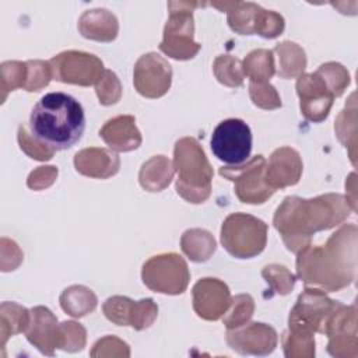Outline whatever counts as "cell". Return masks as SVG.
<instances>
[{"label": "cell", "instance_id": "cell-1", "mask_svg": "<svg viewBox=\"0 0 358 358\" xmlns=\"http://www.w3.org/2000/svg\"><path fill=\"white\" fill-rule=\"evenodd\" d=\"M348 214V203L341 194H324L310 200L288 196L277 208L273 224L287 249L299 252L309 245L310 235L338 225Z\"/></svg>", "mask_w": 358, "mask_h": 358}, {"label": "cell", "instance_id": "cell-2", "mask_svg": "<svg viewBox=\"0 0 358 358\" xmlns=\"http://www.w3.org/2000/svg\"><path fill=\"white\" fill-rule=\"evenodd\" d=\"M357 266V227L344 225L324 246L299 250L298 277L305 284H316L327 291H338L354 281Z\"/></svg>", "mask_w": 358, "mask_h": 358}, {"label": "cell", "instance_id": "cell-3", "mask_svg": "<svg viewBox=\"0 0 358 358\" xmlns=\"http://www.w3.org/2000/svg\"><path fill=\"white\" fill-rule=\"evenodd\" d=\"M84 129V109L66 92L45 94L29 115L31 136L53 151L73 147L81 138Z\"/></svg>", "mask_w": 358, "mask_h": 358}, {"label": "cell", "instance_id": "cell-4", "mask_svg": "<svg viewBox=\"0 0 358 358\" xmlns=\"http://www.w3.org/2000/svg\"><path fill=\"white\" fill-rule=\"evenodd\" d=\"M173 155L178 194L190 203L207 200L211 192L213 168L203 148L193 137H183L176 141Z\"/></svg>", "mask_w": 358, "mask_h": 358}, {"label": "cell", "instance_id": "cell-5", "mask_svg": "<svg viewBox=\"0 0 358 358\" xmlns=\"http://www.w3.org/2000/svg\"><path fill=\"white\" fill-rule=\"evenodd\" d=\"M221 242L234 257L250 259L263 252L267 242V225L249 214H231L222 222Z\"/></svg>", "mask_w": 358, "mask_h": 358}, {"label": "cell", "instance_id": "cell-6", "mask_svg": "<svg viewBox=\"0 0 358 358\" xmlns=\"http://www.w3.org/2000/svg\"><path fill=\"white\" fill-rule=\"evenodd\" d=\"M178 10L171 8V17L164 29V39L159 49L176 60H187L194 57L200 50V45L193 41V14L192 10L197 3H173Z\"/></svg>", "mask_w": 358, "mask_h": 358}, {"label": "cell", "instance_id": "cell-7", "mask_svg": "<svg viewBox=\"0 0 358 358\" xmlns=\"http://www.w3.org/2000/svg\"><path fill=\"white\" fill-rule=\"evenodd\" d=\"M143 282L152 291L169 295L185 292L189 284L186 262L176 253L152 256L143 266Z\"/></svg>", "mask_w": 358, "mask_h": 358}, {"label": "cell", "instance_id": "cell-8", "mask_svg": "<svg viewBox=\"0 0 358 358\" xmlns=\"http://www.w3.org/2000/svg\"><path fill=\"white\" fill-rule=\"evenodd\" d=\"M338 302L329 299L319 289H305L289 313L288 333L299 337H313L322 329Z\"/></svg>", "mask_w": 358, "mask_h": 358}, {"label": "cell", "instance_id": "cell-9", "mask_svg": "<svg viewBox=\"0 0 358 358\" xmlns=\"http://www.w3.org/2000/svg\"><path fill=\"white\" fill-rule=\"evenodd\" d=\"M210 147L214 157L224 164H243L252 152L250 127L242 119H225L213 130Z\"/></svg>", "mask_w": 358, "mask_h": 358}, {"label": "cell", "instance_id": "cell-10", "mask_svg": "<svg viewBox=\"0 0 358 358\" xmlns=\"http://www.w3.org/2000/svg\"><path fill=\"white\" fill-rule=\"evenodd\" d=\"M264 157L256 155L243 164L220 168V175L235 183V194L242 203L262 204L274 193L264 180Z\"/></svg>", "mask_w": 358, "mask_h": 358}, {"label": "cell", "instance_id": "cell-11", "mask_svg": "<svg viewBox=\"0 0 358 358\" xmlns=\"http://www.w3.org/2000/svg\"><path fill=\"white\" fill-rule=\"evenodd\" d=\"M49 63L55 80L83 87L96 84L105 73L103 63L96 56L85 52H63Z\"/></svg>", "mask_w": 358, "mask_h": 358}, {"label": "cell", "instance_id": "cell-12", "mask_svg": "<svg viewBox=\"0 0 358 358\" xmlns=\"http://www.w3.org/2000/svg\"><path fill=\"white\" fill-rule=\"evenodd\" d=\"M296 92L301 113L308 120L317 123L327 117L334 95L317 71L301 74L296 81Z\"/></svg>", "mask_w": 358, "mask_h": 358}, {"label": "cell", "instance_id": "cell-13", "mask_svg": "<svg viewBox=\"0 0 358 358\" xmlns=\"http://www.w3.org/2000/svg\"><path fill=\"white\" fill-rule=\"evenodd\" d=\"M172 69L157 53L143 55L134 66V87L145 98H159L171 87Z\"/></svg>", "mask_w": 358, "mask_h": 358}, {"label": "cell", "instance_id": "cell-14", "mask_svg": "<svg viewBox=\"0 0 358 358\" xmlns=\"http://www.w3.org/2000/svg\"><path fill=\"white\" fill-rule=\"evenodd\" d=\"M227 343L242 355H267L277 345V333L268 324L249 323L228 330Z\"/></svg>", "mask_w": 358, "mask_h": 358}, {"label": "cell", "instance_id": "cell-15", "mask_svg": "<svg viewBox=\"0 0 358 358\" xmlns=\"http://www.w3.org/2000/svg\"><path fill=\"white\" fill-rule=\"evenodd\" d=\"M229 303V289L217 278H203L193 287V308L206 320H218Z\"/></svg>", "mask_w": 358, "mask_h": 358}, {"label": "cell", "instance_id": "cell-16", "mask_svg": "<svg viewBox=\"0 0 358 358\" xmlns=\"http://www.w3.org/2000/svg\"><path fill=\"white\" fill-rule=\"evenodd\" d=\"M25 334L27 340L45 355H53L55 348L62 347V326L48 308L36 306L31 310L29 329Z\"/></svg>", "mask_w": 358, "mask_h": 358}, {"label": "cell", "instance_id": "cell-17", "mask_svg": "<svg viewBox=\"0 0 358 358\" xmlns=\"http://www.w3.org/2000/svg\"><path fill=\"white\" fill-rule=\"evenodd\" d=\"M301 173L302 161L298 151L291 147H281L271 154L266 165L264 180L275 192L277 189L298 183Z\"/></svg>", "mask_w": 358, "mask_h": 358}, {"label": "cell", "instance_id": "cell-18", "mask_svg": "<svg viewBox=\"0 0 358 358\" xmlns=\"http://www.w3.org/2000/svg\"><path fill=\"white\" fill-rule=\"evenodd\" d=\"M76 171L90 176L106 179L117 173L120 161L117 155L105 148H85L74 155Z\"/></svg>", "mask_w": 358, "mask_h": 358}, {"label": "cell", "instance_id": "cell-19", "mask_svg": "<svg viewBox=\"0 0 358 358\" xmlns=\"http://www.w3.org/2000/svg\"><path fill=\"white\" fill-rule=\"evenodd\" d=\"M99 137L115 151H131L141 144V136L136 127V119L130 115L108 120L99 130Z\"/></svg>", "mask_w": 358, "mask_h": 358}, {"label": "cell", "instance_id": "cell-20", "mask_svg": "<svg viewBox=\"0 0 358 358\" xmlns=\"http://www.w3.org/2000/svg\"><path fill=\"white\" fill-rule=\"evenodd\" d=\"M117 20L105 8L85 11L80 21L78 29L87 39L110 42L117 35Z\"/></svg>", "mask_w": 358, "mask_h": 358}, {"label": "cell", "instance_id": "cell-21", "mask_svg": "<svg viewBox=\"0 0 358 358\" xmlns=\"http://www.w3.org/2000/svg\"><path fill=\"white\" fill-rule=\"evenodd\" d=\"M173 176L171 161L164 155H155L143 164L138 180L140 185L148 192H161L165 189Z\"/></svg>", "mask_w": 358, "mask_h": 358}, {"label": "cell", "instance_id": "cell-22", "mask_svg": "<svg viewBox=\"0 0 358 358\" xmlns=\"http://www.w3.org/2000/svg\"><path fill=\"white\" fill-rule=\"evenodd\" d=\"M60 305L70 316L83 317L95 309L96 296L87 287L73 285L66 288L60 295Z\"/></svg>", "mask_w": 358, "mask_h": 358}, {"label": "cell", "instance_id": "cell-23", "mask_svg": "<svg viewBox=\"0 0 358 358\" xmlns=\"http://www.w3.org/2000/svg\"><path fill=\"white\" fill-rule=\"evenodd\" d=\"M182 250L193 262H206L215 250V241L204 229H187L182 236Z\"/></svg>", "mask_w": 358, "mask_h": 358}, {"label": "cell", "instance_id": "cell-24", "mask_svg": "<svg viewBox=\"0 0 358 358\" xmlns=\"http://www.w3.org/2000/svg\"><path fill=\"white\" fill-rule=\"evenodd\" d=\"M243 74L250 78V83H268L274 71L273 50L257 49L250 52L243 60Z\"/></svg>", "mask_w": 358, "mask_h": 358}, {"label": "cell", "instance_id": "cell-25", "mask_svg": "<svg viewBox=\"0 0 358 358\" xmlns=\"http://www.w3.org/2000/svg\"><path fill=\"white\" fill-rule=\"evenodd\" d=\"M278 53V76L284 78H291L302 71L306 67V57L303 49H301L294 42H282L278 43L274 49Z\"/></svg>", "mask_w": 358, "mask_h": 358}, {"label": "cell", "instance_id": "cell-26", "mask_svg": "<svg viewBox=\"0 0 358 358\" xmlns=\"http://www.w3.org/2000/svg\"><path fill=\"white\" fill-rule=\"evenodd\" d=\"M232 10H227L231 29L241 35H253L260 6L253 3H232Z\"/></svg>", "mask_w": 358, "mask_h": 358}, {"label": "cell", "instance_id": "cell-27", "mask_svg": "<svg viewBox=\"0 0 358 358\" xmlns=\"http://www.w3.org/2000/svg\"><path fill=\"white\" fill-rule=\"evenodd\" d=\"M136 302L127 296H110L105 301L102 309L108 320L117 326H130L133 320Z\"/></svg>", "mask_w": 358, "mask_h": 358}, {"label": "cell", "instance_id": "cell-28", "mask_svg": "<svg viewBox=\"0 0 358 358\" xmlns=\"http://www.w3.org/2000/svg\"><path fill=\"white\" fill-rule=\"evenodd\" d=\"M214 74L221 84L228 87H239L243 83V69L238 59L228 55L218 56L214 63Z\"/></svg>", "mask_w": 358, "mask_h": 358}, {"label": "cell", "instance_id": "cell-29", "mask_svg": "<svg viewBox=\"0 0 358 358\" xmlns=\"http://www.w3.org/2000/svg\"><path fill=\"white\" fill-rule=\"evenodd\" d=\"M229 310H227V316L224 317V324L227 326L228 330L241 327L246 324V322L250 319L255 303L250 295H238L234 299H231V303L228 306Z\"/></svg>", "mask_w": 358, "mask_h": 358}, {"label": "cell", "instance_id": "cell-30", "mask_svg": "<svg viewBox=\"0 0 358 358\" xmlns=\"http://www.w3.org/2000/svg\"><path fill=\"white\" fill-rule=\"evenodd\" d=\"M316 71L323 77L334 96H340L344 92L345 87L350 84V74L340 63L330 62L322 64Z\"/></svg>", "mask_w": 358, "mask_h": 358}, {"label": "cell", "instance_id": "cell-31", "mask_svg": "<svg viewBox=\"0 0 358 358\" xmlns=\"http://www.w3.org/2000/svg\"><path fill=\"white\" fill-rule=\"evenodd\" d=\"M53 77L52 66L49 62L42 60H31L27 62V81H25V90L39 91L41 88L46 87Z\"/></svg>", "mask_w": 358, "mask_h": 358}, {"label": "cell", "instance_id": "cell-32", "mask_svg": "<svg viewBox=\"0 0 358 358\" xmlns=\"http://www.w3.org/2000/svg\"><path fill=\"white\" fill-rule=\"evenodd\" d=\"M282 31H284V18L274 11H267L260 7L255 21V34L263 38L271 39L281 35Z\"/></svg>", "mask_w": 358, "mask_h": 358}, {"label": "cell", "instance_id": "cell-33", "mask_svg": "<svg viewBox=\"0 0 358 358\" xmlns=\"http://www.w3.org/2000/svg\"><path fill=\"white\" fill-rule=\"evenodd\" d=\"M262 274L266 278V281L280 295H287L292 289L294 282H295V277L287 270V267L280 266V264L266 266Z\"/></svg>", "mask_w": 358, "mask_h": 358}, {"label": "cell", "instance_id": "cell-34", "mask_svg": "<svg viewBox=\"0 0 358 358\" xmlns=\"http://www.w3.org/2000/svg\"><path fill=\"white\" fill-rule=\"evenodd\" d=\"M249 94L253 103L263 109H275L281 106V99L273 85L268 83H250Z\"/></svg>", "mask_w": 358, "mask_h": 358}, {"label": "cell", "instance_id": "cell-35", "mask_svg": "<svg viewBox=\"0 0 358 358\" xmlns=\"http://www.w3.org/2000/svg\"><path fill=\"white\" fill-rule=\"evenodd\" d=\"M95 90L102 105L116 103L120 98V83L116 74L110 70H105L102 78L96 83Z\"/></svg>", "mask_w": 358, "mask_h": 358}, {"label": "cell", "instance_id": "cell-36", "mask_svg": "<svg viewBox=\"0 0 358 358\" xmlns=\"http://www.w3.org/2000/svg\"><path fill=\"white\" fill-rule=\"evenodd\" d=\"M62 350L80 351L85 345V330L80 323L63 322L62 324Z\"/></svg>", "mask_w": 358, "mask_h": 358}, {"label": "cell", "instance_id": "cell-37", "mask_svg": "<svg viewBox=\"0 0 358 358\" xmlns=\"http://www.w3.org/2000/svg\"><path fill=\"white\" fill-rule=\"evenodd\" d=\"M18 143H20L21 150H24L31 158H35L39 161L50 159L55 154L53 150L45 147L43 144L36 141L34 137H29L27 127L22 124L18 127Z\"/></svg>", "mask_w": 358, "mask_h": 358}, {"label": "cell", "instance_id": "cell-38", "mask_svg": "<svg viewBox=\"0 0 358 358\" xmlns=\"http://www.w3.org/2000/svg\"><path fill=\"white\" fill-rule=\"evenodd\" d=\"M158 313V306L154 303L151 298L141 299L136 302L134 306V313H133V320H131V327L136 330H143L147 329L152 324Z\"/></svg>", "mask_w": 358, "mask_h": 358}]
</instances>
